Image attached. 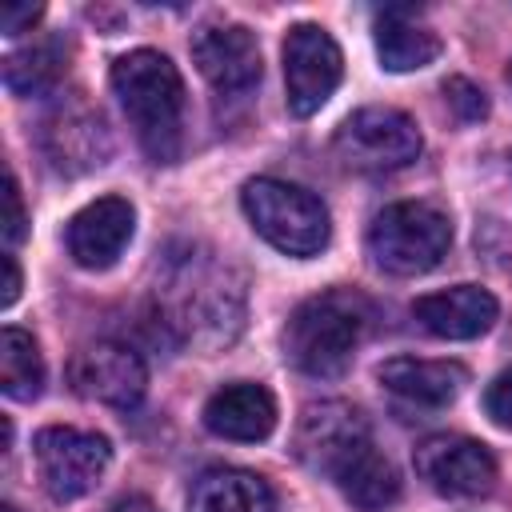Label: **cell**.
I'll return each mask as SVG.
<instances>
[{"label": "cell", "instance_id": "9a60e30c", "mask_svg": "<svg viewBox=\"0 0 512 512\" xmlns=\"http://www.w3.org/2000/svg\"><path fill=\"white\" fill-rule=\"evenodd\" d=\"M44 152H48L52 168H60L68 176L100 168L108 156V132H104L100 112H92L84 100L60 104L44 120Z\"/></svg>", "mask_w": 512, "mask_h": 512}, {"label": "cell", "instance_id": "484cf974", "mask_svg": "<svg viewBox=\"0 0 512 512\" xmlns=\"http://www.w3.org/2000/svg\"><path fill=\"white\" fill-rule=\"evenodd\" d=\"M40 16H44L40 4H4L0 28H4V36H20V32H32V24H36Z\"/></svg>", "mask_w": 512, "mask_h": 512}, {"label": "cell", "instance_id": "8992f818", "mask_svg": "<svg viewBox=\"0 0 512 512\" xmlns=\"http://www.w3.org/2000/svg\"><path fill=\"white\" fill-rule=\"evenodd\" d=\"M332 148L352 172H396L420 156L424 136L408 112L372 104V108L352 112L336 128Z\"/></svg>", "mask_w": 512, "mask_h": 512}, {"label": "cell", "instance_id": "44dd1931", "mask_svg": "<svg viewBox=\"0 0 512 512\" xmlns=\"http://www.w3.org/2000/svg\"><path fill=\"white\" fill-rule=\"evenodd\" d=\"M64 68H68V44L60 36H48L4 56V88L12 96H40L56 88Z\"/></svg>", "mask_w": 512, "mask_h": 512}, {"label": "cell", "instance_id": "8fae6325", "mask_svg": "<svg viewBox=\"0 0 512 512\" xmlns=\"http://www.w3.org/2000/svg\"><path fill=\"white\" fill-rule=\"evenodd\" d=\"M68 380L84 400L112 404V408H136L148 388V368L124 344H92L76 352Z\"/></svg>", "mask_w": 512, "mask_h": 512}, {"label": "cell", "instance_id": "603a6c76", "mask_svg": "<svg viewBox=\"0 0 512 512\" xmlns=\"http://www.w3.org/2000/svg\"><path fill=\"white\" fill-rule=\"evenodd\" d=\"M440 92H444V104L452 108V116H456L460 124H476V120L488 116V96H484V88H476L472 80L448 76Z\"/></svg>", "mask_w": 512, "mask_h": 512}, {"label": "cell", "instance_id": "7c38bea8", "mask_svg": "<svg viewBox=\"0 0 512 512\" xmlns=\"http://www.w3.org/2000/svg\"><path fill=\"white\" fill-rule=\"evenodd\" d=\"M192 60L216 92H248L260 84V44L244 24H212L192 40Z\"/></svg>", "mask_w": 512, "mask_h": 512}, {"label": "cell", "instance_id": "ba28073f", "mask_svg": "<svg viewBox=\"0 0 512 512\" xmlns=\"http://www.w3.org/2000/svg\"><path fill=\"white\" fill-rule=\"evenodd\" d=\"M344 56L320 24H296L284 36V88L292 116H316L340 88Z\"/></svg>", "mask_w": 512, "mask_h": 512}, {"label": "cell", "instance_id": "30bf717a", "mask_svg": "<svg viewBox=\"0 0 512 512\" xmlns=\"http://www.w3.org/2000/svg\"><path fill=\"white\" fill-rule=\"evenodd\" d=\"M412 464L416 476L440 496H488L496 488V456L472 436H428L416 444Z\"/></svg>", "mask_w": 512, "mask_h": 512}, {"label": "cell", "instance_id": "52a82bcc", "mask_svg": "<svg viewBox=\"0 0 512 512\" xmlns=\"http://www.w3.org/2000/svg\"><path fill=\"white\" fill-rule=\"evenodd\" d=\"M32 456H36L40 484L52 500H80L104 476V468L112 460V444L100 432L52 424V428L36 432Z\"/></svg>", "mask_w": 512, "mask_h": 512}, {"label": "cell", "instance_id": "7a4b0ae2", "mask_svg": "<svg viewBox=\"0 0 512 512\" xmlns=\"http://www.w3.org/2000/svg\"><path fill=\"white\" fill-rule=\"evenodd\" d=\"M376 320V308L356 288H328L308 296L284 328V356L316 380L344 376L356 348L364 344L368 328Z\"/></svg>", "mask_w": 512, "mask_h": 512}, {"label": "cell", "instance_id": "277c9868", "mask_svg": "<svg viewBox=\"0 0 512 512\" xmlns=\"http://www.w3.org/2000/svg\"><path fill=\"white\" fill-rule=\"evenodd\" d=\"M168 308L176 328H184V336L192 344H228L240 332V316H244V296L236 284L224 280L220 264H204L192 252L172 268L168 284Z\"/></svg>", "mask_w": 512, "mask_h": 512}, {"label": "cell", "instance_id": "3957f363", "mask_svg": "<svg viewBox=\"0 0 512 512\" xmlns=\"http://www.w3.org/2000/svg\"><path fill=\"white\" fill-rule=\"evenodd\" d=\"M240 204L248 224L284 256H300V260L316 256L332 236L328 208L320 204V196H312L300 184L256 176L240 188Z\"/></svg>", "mask_w": 512, "mask_h": 512}, {"label": "cell", "instance_id": "9c48e42d", "mask_svg": "<svg viewBox=\"0 0 512 512\" xmlns=\"http://www.w3.org/2000/svg\"><path fill=\"white\" fill-rule=\"evenodd\" d=\"M364 444H372L368 420L344 404V400H320L308 404L296 420V436H292V452L304 468L336 476Z\"/></svg>", "mask_w": 512, "mask_h": 512}, {"label": "cell", "instance_id": "ffe728a7", "mask_svg": "<svg viewBox=\"0 0 512 512\" xmlns=\"http://www.w3.org/2000/svg\"><path fill=\"white\" fill-rule=\"evenodd\" d=\"M332 480L344 492V500L360 512H380L400 496V472L384 452H376V444H364Z\"/></svg>", "mask_w": 512, "mask_h": 512}, {"label": "cell", "instance_id": "5b68a950", "mask_svg": "<svg viewBox=\"0 0 512 512\" xmlns=\"http://www.w3.org/2000/svg\"><path fill=\"white\" fill-rule=\"evenodd\" d=\"M452 244V220L428 200H400L376 212L368 224V252L376 268L392 276H424L432 272Z\"/></svg>", "mask_w": 512, "mask_h": 512}, {"label": "cell", "instance_id": "6da1fadb", "mask_svg": "<svg viewBox=\"0 0 512 512\" xmlns=\"http://www.w3.org/2000/svg\"><path fill=\"white\" fill-rule=\"evenodd\" d=\"M112 92L140 148L156 164H172L184 136V80L176 64L156 48H132L112 60Z\"/></svg>", "mask_w": 512, "mask_h": 512}, {"label": "cell", "instance_id": "2e32d148", "mask_svg": "<svg viewBox=\"0 0 512 512\" xmlns=\"http://www.w3.org/2000/svg\"><path fill=\"white\" fill-rule=\"evenodd\" d=\"M204 428L212 436L240 440V444L268 440L276 428V400L264 384H252V380L224 384L204 404Z\"/></svg>", "mask_w": 512, "mask_h": 512}, {"label": "cell", "instance_id": "f546056e", "mask_svg": "<svg viewBox=\"0 0 512 512\" xmlns=\"http://www.w3.org/2000/svg\"><path fill=\"white\" fill-rule=\"evenodd\" d=\"M508 84H512V60H508Z\"/></svg>", "mask_w": 512, "mask_h": 512}, {"label": "cell", "instance_id": "4316f807", "mask_svg": "<svg viewBox=\"0 0 512 512\" xmlns=\"http://www.w3.org/2000/svg\"><path fill=\"white\" fill-rule=\"evenodd\" d=\"M0 264H4V292H0V308H12L16 304V296H20V264H16V256L12 252H4L0 256Z\"/></svg>", "mask_w": 512, "mask_h": 512}, {"label": "cell", "instance_id": "f1b7e54d", "mask_svg": "<svg viewBox=\"0 0 512 512\" xmlns=\"http://www.w3.org/2000/svg\"><path fill=\"white\" fill-rule=\"evenodd\" d=\"M0 512H20V508L16 504H0Z\"/></svg>", "mask_w": 512, "mask_h": 512}, {"label": "cell", "instance_id": "5bb4252c", "mask_svg": "<svg viewBox=\"0 0 512 512\" xmlns=\"http://www.w3.org/2000/svg\"><path fill=\"white\" fill-rule=\"evenodd\" d=\"M496 312V296L480 284H456L412 300V316L420 320V328L440 340H476L496 324Z\"/></svg>", "mask_w": 512, "mask_h": 512}, {"label": "cell", "instance_id": "e0dca14e", "mask_svg": "<svg viewBox=\"0 0 512 512\" xmlns=\"http://www.w3.org/2000/svg\"><path fill=\"white\" fill-rule=\"evenodd\" d=\"M380 384L420 408H444L460 396L468 384V368L456 360H416V356H392L380 364Z\"/></svg>", "mask_w": 512, "mask_h": 512}, {"label": "cell", "instance_id": "d6986e66", "mask_svg": "<svg viewBox=\"0 0 512 512\" xmlns=\"http://www.w3.org/2000/svg\"><path fill=\"white\" fill-rule=\"evenodd\" d=\"M192 512H276V496L264 476L244 468H212L192 484Z\"/></svg>", "mask_w": 512, "mask_h": 512}, {"label": "cell", "instance_id": "d4e9b609", "mask_svg": "<svg viewBox=\"0 0 512 512\" xmlns=\"http://www.w3.org/2000/svg\"><path fill=\"white\" fill-rule=\"evenodd\" d=\"M24 232H28V216H24L20 184H16V176L8 172V180H4V240H8V244H20Z\"/></svg>", "mask_w": 512, "mask_h": 512}, {"label": "cell", "instance_id": "ac0fdd59", "mask_svg": "<svg viewBox=\"0 0 512 512\" xmlns=\"http://www.w3.org/2000/svg\"><path fill=\"white\" fill-rule=\"evenodd\" d=\"M376 52L388 72H416L440 56V36L420 24L416 8H384L376 16Z\"/></svg>", "mask_w": 512, "mask_h": 512}, {"label": "cell", "instance_id": "7402d4cb", "mask_svg": "<svg viewBox=\"0 0 512 512\" xmlns=\"http://www.w3.org/2000/svg\"><path fill=\"white\" fill-rule=\"evenodd\" d=\"M0 388L8 400H36L44 392V356L32 332L8 324L0 332Z\"/></svg>", "mask_w": 512, "mask_h": 512}, {"label": "cell", "instance_id": "cb8c5ba5", "mask_svg": "<svg viewBox=\"0 0 512 512\" xmlns=\"http://www.w3.org/2000/svg\"><path fill=\"white\" fill-rule=\"evenodd\" d=\"M484 412L492 424L512 428V368H504L488 388H484Z\"/></svg>", "mask_w": 512, "mask_h": 512}, {"label": "cell", "instance_id": "83f0119b", "mask_svg": "<svg viewBox=\"0 0 512 512\" xmlns=\"http://www.w3.org/2000/svg\"><path fill=\"white\" fill-rule=\"evenodd\" d=\"M108 512H160L148 496H140V492H128V496H120V500H112V508Z\"/></svg>", "mask_w": 512, "mask_h": 512}, {"label": "cell", "instance_id": "4fadbf2b", "mask_svg": "<svg viewBox=\"0 0 512 512\" xmlns=\"http://www.w3.org/2000/svg\"><path fill=\"white\" fill-rule=\"evenodd\" d=\"M136 232V208L124 196H100L68 220V256L80 268H112Z\"/></svg>", "mask_w": 512, "mask_h": 512}]
</instances>
